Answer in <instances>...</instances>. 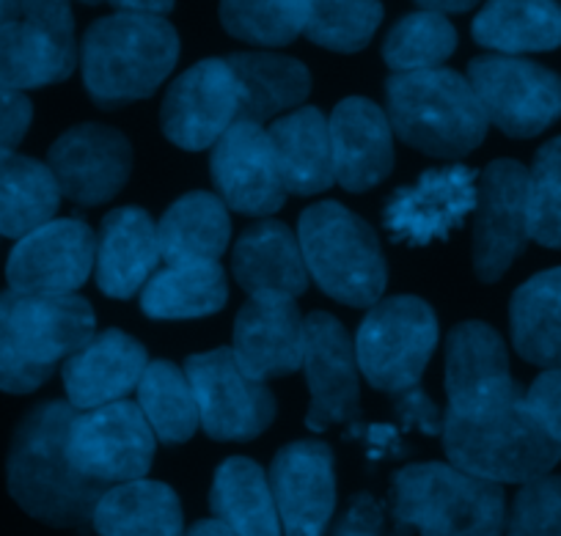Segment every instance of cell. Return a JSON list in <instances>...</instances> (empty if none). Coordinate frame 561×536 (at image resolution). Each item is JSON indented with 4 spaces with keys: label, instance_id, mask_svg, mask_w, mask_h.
Returning a JSON list of instances; mask_svg holds the SVG:
<instances>
[{
    "label": "cell",
    "instance_id": "1",
    "mask_svg": "<svg viewBox=\"0 0 561 536\" xmlns=\"http://www.w3.org/2000/svg\"><path fill=\"white\" fill-rule=\"evenodd\" d=\"M78 410L69 402H42L20 421L7 463L9 492L23 512L53 528L89 531L107 487L91 481L67 452Z\"/></svg>",
    "mask_w": 561,
    "mask_h": 536
},
{
    "label": "cell",
    "instance_id": "2",
    "mask_svg": "<svg viewBox=\"0 0 561 536\" xmlns=\"http://www.w3.org/2000/svg\"><path fill=\"white\" fill-rule=\"evenodd\" d=\"M526 394L512 386L495 397L444 413V448L455 468L493 484H528L548 476L561 446L526 408Z\"/></svg>",
    "mask_w": 561,
    "mask_h": 536
},
{
    "label": "cell",
    "instance_id": "3",
    "mask_svg": "<svg viewBox=\"0 0 561 536\" xmlns=\"http://www.w3.org/2000/svg\"><path fill=\"white\" fill-rule=\"evenodd\" d=\"M96 319L80 295H0V391L31 394L94 339Z\"/></svg>",
    "mask_w": 561,
    "mask_h": 536
},
{
    "label": "cell",
    "instance_id": "4",
    "mask_svg": "<svg viewBox=\"0 0 561 536\" xmlns=\"http://www.w3.org/2000/svg\"><path fill=\"white\" fill-rule=\"evenodd\" d=\"M180 61V36L165 18L111 14L85 31L80 47L83 83L105 111L147 100Z\"/></svg>",
    "mask_w": 561,
    "mask_h": 536
},
{
    "label": "cell",
    "instance_id": "5",
    "mask_svg": "<svg viewBox=\"0 0 561 536\" xmlns=\"http://www.w3.org/2000/svg\"><path fill=\"white\" fill-rule=\"evenodd\" d=\"M386 113L393 135L440 160L473 151L490 127L466 75L444 67L391 75L386 80Z\"/></svg>",
    "mask_w": 561,
    "mask_h": 536
},
{
    "label": "cell",
    "instance_id": "6",
    "mask_svg": "<svg viewBox=\"0 0 561 536\" xmlns=\"http://www.w3.org/2000/svg\"><path fill=\"white\" fill-rule=\"evenodd\" d=\"M399 536H501L506 528L504 487L451 463H419L393 476Z\"/></svg>",
    "mask_w": 561,
    "mask_h": 536
},
{
    "label": "cell",
    "instance_id": "7",
    "mask_svg": "<svg viewBox=\"0 0 561 536\" xmlns=\"http://www.w3.org/2000/svg\"><path fill=\"white\" fill-rule=\"evenodd\" d=\"M309 278L336 303L371 308L388 284L386 256L375 229L339 202L311 204L298 224Z\"/></svg>",
    "mask_w": 561,
    "mask_h": 536
},
{
    "label": "cell",
    "instance_id": "8",
    "mask_svg": "<svg viewBox=\"0 0 561 536\" xmlns=\"http://www.w3.org/2000/svg\"><path fill=\"white\" fill-rule=\"evenodd\" d=\"M353 344L366 383L393 397L421 383L438 344V317L421 297H388L369 308Z\"/></svg>",
    "mask_w": 561,
    "mask_h": 536
},
{
    "label": "cell",
    "instance_id": "9",
    "mask_svg": "<svg viewBox=\"0 0 561 536\" xmlns=\"http://www.w3.org/2000/svg\"><path fill=\"white\" fill-rule=\"evenodd\" d=\"M78 67L72 0H23L20 18L0 25V91L42 89Z\"/></svg>",
    "mask_w": 561,
    "mask_h": 536
},
{
    "label": "cell",
    "instance_id": "10",
    "mask_svg": "<svg viewBox=\"0 0 561 536\" xmlns=\"http://www.w3.org/2000/svg\"><path fill=\"white\" fill-rule=\"evenodd\" d=\"M473 85L490 124L510 138H534L561 116V78L517 56H482L468 64Z\"/></svg>",
    "mask_w": 561,
    "mask_h": 536
},
{
    "label": "cell",
    "instance_id": "11",
    "mask_svg": "<svg viewBox=\"0 0 561 536\" xmlns=\"http://www.w3.org/2000/svg\"><path fill=\"white\" fill-rule=\"evenodd\" d=\"M154 446L152 426L127 399L75 415L67 441L75 468L105 487L144 479L152 468Z\"/></svg>",
    "mask_w": 561,
    "mask_h": 536
},
{
    "label": "cell",
    "instance_id": "12",
    "mask_svg": "<svg viewBox=\"0 0 561 536\" xmlns=\"http://www.w3.org/2000/svg\"><path fill=\"white\" fill-rule=\"evenodd\" d=\"M185 375L196 394L198 421L213 441L245 443L273 424V391L248 377L226 346L187 357Z\"/></svg>",
    "mask_w": 561,
    "mask_h": 536
},
{
    "label": "cell",
    "instance_id": "13",
    "mask_svg": "<svg viewBox=\"0 0 561 536\" xmlns=\"http://www.w3.org/2000/svg\"><path fill=\"white\" fill-rule=\"evenodd\" d=\"M531 240L528 226V168L517 160H493L479 176L473 209V270L495 284Z\"/></svg>",
    "mask_w": 561,
    "mask_h": 536
},
{
    "label": "cell",
    "instance_id": "14",
    "mask_svg": "<svg viewBox=\"0 0 561 536\" xmlns=\"http://www.w3.org/2000/svg\"><path fill=\"white\" fill-rule=\"evenodd\" d=\"M311 404L306 426L325 432L333 424L360 419V369L355 344L333 313L314 311L304 319V366Z\"/></svg>",
    "mask_w": 561,
    "mask_h": 536
},
{
    "label": "cell",
    "instance_id": "15",
    "mask_svg": "<svg viewBox=\"0 0 561 536\" xmlns=\"http://www.w3.org/2000/svg\"><path fill=\"white\" fill-rule=\"evenodd\" d=\"M242 91L226 58H207L182 72L165 91L160 124L171 144L202 151L240 122Z\"/></svg>",
    "mask_w": 561,
    "mask_h": 536
},
{
    "label": "cell",
    "instance_id": "16",
    "mask_svg": "<svg viewBox=\"0 0 561 536\" xmlns=\"http://www.w3.org/2000/svg\"><path fill=\"white\" fill-rule=\"evenodd\" d=\"M479 176L466 166L424 171L415 185L399 187L382 209V224L393 242L430 246L446 240L477 209Z\"/></svg>",
    "mask_w": 561,
    "mask_h": 536
},
{
    "label": "cell",
    "instance_id": "17",
    "mask_svg": "<svg viewBox=\"0 0 561 536\" xmlns=\"http://www.w3.org/2000/svg\"><path fill=\"white\" fill-rule=\"evenodd\" d=\"M209 171L220 202L240 215L270 218L289 196L278 157L262 124H231L213 146Z\"/></svg>",
    "mask_w": 561,
    "mask_h": 536
},
{
    "label": "cell",
    "instance_id": "18",
    "mask_svg": "<svg viewBox=\"0 0 561 536\" xmlns=\"http://www.w3.org/2000/svg\"><path fill=\"white\" fill-rule=\"evenodd\" d=\"M96 262V237L83 220L53 218L20 237L7 264L14 292L25 295H75Z\"/></svg>",
    "mask_w": 561,
    "mask_h": 536
},
{
    "label": "cell",
    "instance_id": "19",
    "mask_svg": "<svg viewBox=\"0 0 561 536\" xmlns=\"http://www.w3.org/2000/svg\"><path fill=\"white\" fill-rule=\"evenodd\" d=\"M47 168L56 176L61 198L96 207L127 185L133 146L118 129L105 124H78L50 146Z\"/></svg>",
    "mask_w": 561,
    "mask_h": 536
},
{
    "label": "cell",
    "instance_id": "20",
    "mask_svg": "<svg viewBox=\"0 0 561 536\" xmlns=\"http://www.w3.org/2000/svg\"><path fill=\"white\" fill-rule=\"evenodd\" d=\"M267 479L284 536H325L336 509V470L328 443H289L273 457Z\"/></svg>",
    "mask_w": 561,
    "mask_h": 536
},
{
    "label": "cell",
    "instance_id": "21",
    "mask_svg": "<svg viewBox=\"0 0 561 536\" xmlns=\"http://www.w3.org/2000/svg\"><path fill=\"white\" fill-rule=\"evenodd\" d=\"M237 364L253 380L287 377L304 366V317L287 295H251L234 319Z\"/></svg>",
    "mask_w": 561,
    "mask_h": 536
},
{
    "label": "cell",
    "instance_id": "22",
    "mask_svg": "<svg viewBox=\"0 0 561 536\" xmlns=\"http://www.w3.org/2000/svg\"><path fill=\"white\" fill-rule=\"evenodd\" d=\"M336 185L371 191L393 171V129L388 113L366 96H347L328 118Z\"/></svg>",
    "mask_w": 561,
    "mask_h": 536
},
{
    "label": "cell",
    "instance_id": "23",
    "mask_svg": "<svg viewBox=\"0 0 561 536\" xmlns=\"http://www.w3.org/2000/svg\"><path fill=\"white\" fill-rule=\"evenodd\" d=\"M147 366L149 355L138 339L116 328L94 333V339L64 364L61 375L69 404L83 413L122 402L129 391H138Z\"/></svg>",
    "mask_w": 561,
    "mask_h": 536
},
{
    "label": "cell",
    "instance_id": "24",
    "mask_svg": "<svg viewBox=\"0 0 561 536\" xmlns=\"http://www.w3.org/2000/svg\"><path fill=\"white\" fill-rule=\"evenodd\" d=\"M163 251L158 224L138 207L113 209L96 237V286L102 295L127 300L149 284Z\"/></svg>",
    "mask_w": 561,
    "mask_h": 536
},
{
    "label": "cell",
    "instance_id": "25",
    "mask_svg": "<svg viewBox=\"0 0 561 536\" xmlns=\"http://www.w3.org/2000/svg\"><path fill=\"white\" fill-rule=\"evenodd\" d=\"M231 273L248 295H287L298 300L309 289V270L298 237L280 220H256L240 235Z\"/></svg>",
    "mask_w": 561,
    "mask_h": 536
},
{
    "label": "cell",
    "instance_id": "26",
    "mask_svg": "<svg viewBox=\"0 0 561 536\" xmlns=\"http://www.w3.org/2000/svg\"><path fill=\"white\" fill-rule=\"evenodd\" d=\"M517 386L499 330L484 322H462L446 339V397L449 408H468Z\"/></svg>",
    "mask_w": 561,
    "mask_h": 536
},
{
    "label": "cell",
    "instance_id": "27",
    "mask_svg": "<svg viewBox=\"0 0 561 536\" xmlns=\"http://www.w3.org/2000/svg\"><path fill=\"white\" fill-rule=\"evenodd\" d=\"M287 193L317 196L336 185L328 118L317 107L284 113L267 127Z\"/></svg>",
    "mask_w": 561,
    "mask_h": 536
},
{
    "label": "cell",
    "instance_id": "28",
    "mask_svg": "<svg viewBox=\"0 0 561 536\" xmlns=\"http://www.w3.org/2000/svg\"><path fill=\"white\" fill-rule=\"evenodd\" d=\"M226 61L237 75L242 91L240 122L262 124L284 111H298L311 94V75L304 61L278 53H234Z\"/></svg>",
    "mask_w": 561,
    "mask_h": 536
},
{
    "label": "cell",
    "instance_id": "29",
    "mask_svg": "<svg viewBox=\"0 0 561 536\" xmlns=\"http://www.w3.org/2000/svg\"><path fill=\"white\" fill-rule=\"evenodd\" d=\"M91 528L100 536H185L176 492L163 481L135 479L107 487Z\"/></svg>",
    "mask_w": 561,
    "mask_h": 536
},
{
    "label": "cell",
    "instance_id": "30",
    "mask_svg": "<svg viewBox=\"0 0 561 536\" xmlns=\"http://www.w3.org/2000/svg\"><path fill=\"white\" fill-rule=\"evenodd\" d=\"M471 31L477 45L499 56L548 53L561 45V7L556 0H488Z\"/></svg>",
    "mask_w": 561,
    "mask_h": 536
},
{
    "label": "cell",
    "instance_id": "31",
    "mask_svg": "<svg viewBox=\"0 0 561 536\" xmlns=\"http://www.w3.org/2000/svg\"><path fill=\"white\" fill-rule=\"evenodd\" d=\"M163 262H218L231 240L229 207L215 193H187L158 224Z\"/></svg>",
    "mask_w": 561,
    "mask_h": 536
},
{
    "label": "cell",
    "instance_id": "32",
    "mask_svg": "<svg viewBox=\"0 0 561 536\" xmlns=\"http://www.w3.org/2000/svg\"><path fill=\"white\" fill-rule=\"evenodd\" d=\"M215 520L234 536H280L267 474L248 457H231L218 468L209 492Z\"/></svg>",
    "mask_w": 561,
    "mask_h": 536
},
{
    "label": "cell",
    "instance_id": "33",
    "mask_svg": "<svg viewBox=\"0 0 561 536\" xmlns=\"http://www.w3.org/2000/svg\"><path fill=\"white\" fill-rule=\"evenodd\" d=\"M510 328L523 361L561 369V267L534 275L512 295Z\"/></svg>",
    "mask_w": 561,
    "mask_h": 536
},
{
    "label": "cell",
    "instance_id": "34",
    "mask_svg": "<svg viewBox=\"0 0 561 536\" xmlns=\"http://www.w3.org/2000/svg\"><path fill=\"white\" fill-rule=\"evenodd\" d=\"M229 284L218 262L169 264L140 289V308L152 319H196L220 311Z\"/></svg>",
    "mask_w": 561,
    "mask_h": 536
},
{
    "label": "cell",
    "instance_id": "35",
    "mask_svg": "<svg viewBox=\"0 0 561 536\" xmlns=\"http://www.w3.org/2000/svg\"><path fill=\"white\" fill-rule=\"evenodd\" d=\"M61 204V191L47 162L23 155L0 157V235L20 240L50 224Z\"/></svg>",
    "mask_w": 561,
    "mask_h": 536
},
{
    "label": "cell",
    "instance_id": "36",
    "mask_svg": "<svg viewBox=\"0 0 561 536\" xmlns=\"http://www.w3.org/2000/svg\"><path fill=\"white\" fill-rule=\"evenodd\" d=\"M138 408L154 437L169 446L187 443L198 430V404L185 369L169 361H152L138 383Z\"/></svg>",
    "mask_w": 561,
    "mask_h": 536
},
{
    "label": "cell",
    "instance_id": "37",
    "mask_svg": "<svg viewBox=\"0 0 561 536\" xmlns=\"http://www.w3.org/2000/svg\"><path fill=\"white\" fill-rule=\"evenodd\" d=\"M457 28L449 23L446 14L421 12L408 14L388 31L382 42V58L388 69L397 72H424V69H438L449 61L457 50Z\"/></svg>",
    "mask_w": 561,
    "mask_h": 536
},
{
    "label": "cell",
    "instance_id": "38",
    "mask_svg": "<svg viewBox=\"0 0 561 536\" xmlns=\"http://www.w3.org/2000/svg\"><path fill=\"white\" fill-rule=\"evenodd\" d=\"M309 0H220L226 34L245 45H293L306 28Z\"/></svg>",
    "mask_w": 561,
    "mask_h": 536
},
{
    "label": "cell",
    "instance_id": "39",
    "mask_svg": "<svg viewBox=\"0 0 561 536\" xmlns=\"http://www.w3.org/2000/svg\"><path fill=\"white\" fill-rule=\"evenodd\" d=\"M382 23L380 0H309L304 34L333 53L364 50Z\"/></svg>",
    "mask_w": 561,
    "mask_h": 536
},
{
    "label": "cell",
    "instance_id": "40",
    "mask_svg": "<svg viewBox=\"0 0 561 536\" xmlns=\"http://www.w3.org/2000/svg\"><path fill=\"white\" fill-rule=\"evenodd\" d=\"M528 226L539 246L561 248V138L548 140L528 168Z\"/></svg>",
    "mask_w": 561,
    "mask_h": 536
},
{
    "label": "cell",
    "instance_id": "41",
    "mask_svg": "<svg viewBox=\"0 0 561 536\" xmlns=\"http://www.w3.org/2000/svg\"><path fill=\"white\" fill-rule=\"evenodd\" d=\"M506 536H561V476L523 484L506 520Z\"/></svg>",
    "mask_w": 561,
    "mask_h": 536
},
{
    "label": "cell",
    "instance_id": "42",
    "mask_svg": "<svg viewBox=\"0 0 561 536\" xmlns=\"http://www.w3.org/2000/svg\"><path fill=\"white\" fill-rule=\"evenodd\" d=\"M523 399L537 424L561 446V369H545Z\"/></svg>",
    "mask_w": 561,
    "mask_h": 536
},
{
    "label": "cell",
    "instance_id": "43",
    "mask_svg": "<svg viewBox=\"0 0 561 536\" xmlns=\"http://www.w3.org/2000/svg\"><path fill=\"white\" fill-rule=\"evenodd\" d=\"M393 413H397V419H402L404 426H415L424 435H440L444 432V413L421 386L393 394Z\"/></svg>",
    "mask_w": 561,
    "mask_h": 536
},
{
    "label": "cell",
    "instance_id": "44",
    "mask_svg": "<svg viewBox=\"0 0 561 536\" xmlns=\"http://www.w3.org/2000/svg\"><path fill=\"white\" fill-rule=\"evenodd\" d=\"M34 118V105L18 91H0V157L12 155L23 144Z\"/></svg>",
    "mask_w": 561,
    "mask_h": 536
},
{
    "label": "cell",
    "instance_id": "45",
    "mask_svg": "<svg viewBox=\"0 0 561 536\" xmlns=\"http://www.w3.org/2000/svg\"><path fill=\"white\" fill-rule=\"evenodd\" d=\"M333 536H382V506L371 495L360 492L353 498Z\"/></svg>",
    "mask_w": 561,
    "mask_h": 536
},
{
    "label": "cell",
    "instance_id": "46",
    "mask_svg": "<svg viewBox=\"0 0 561 536\" xmlns=\"http://www.w3.org/2000/svg\"><path fill=\"white\" fill-rule=\"evenodd\" d=\"M350 437L366 443V452H369L371 459H380L386 454L391 457H399L402 454V446H399V432L393 430L391 424H364V421H353L350 424Z\"/></svg>",
    "mask_w": 561,
    "mask_h": 536
},
{
    "label": "cell",
    "instance_id": "47",
    "mask_svg": "<svg viewBox=\"0 0 561 536\" xmlns=\"http://www.w3.org/2000/svg\"><path fill=\"white\" fill-rule=\"evenodd\" d=\"M122 14H144V18H165L176 0H105Z\"/></svg>",
    "mask_w": 561,
    "mask_h": 536
},
{
    "label": "cell",
    "instance_id": "48",
    "mask_svg": "<svg viewBox=\"0 0 561 536\" xmlns=\"http://www.w3.org/2000/svg\"><path fill=\"white\" fill-rule=\"evenodd\" d=\"M415 3H419L421 9H430V12L438 14H462L477 9L484 0H415Z\"/></svg>",
    "mask_w": 561,
    "mask_h": 536
},
{
    "label": "cell",
    "instance_id": "49",
    "mask_svg": "<svg viewBox=\"0 0 561 536\" xmlns=\"http://www.w3.org/2000/svg\"><path fill=\"white\" fill-rule=\"evenodd\" d=\"M185 536H234L229 528H226L220 520H198L191 531H185Z\"/></svg>",
    "mask_w": 561,
    "mask_h": 536
},
{
    "label": "cell",
    "instance_id": "50",
    "mask_svg": "<svg viewBox=\"0 0 561 536\" xmlns=\"http://www.w3.org/2000/svg\"><path fill=\"white\" fill-rule=\"evenodd\" d=\"M20 12H23V0H0V25L20 18Z\"/></svg>",
    "mask_w": 561,
    "mask_h": 536
},
{
    "label": "cell",
    "instance_id": "51",
    "mask_svg": "<svg viewBox=\"0 0 561 536\" xmlns=\"http://www.w3.org/2000/svg\"><path fill=\"white\" fill-rule=\"evenodd\" d=\"M80 3H89V7H94V3H102V0H80Z\"/></svg>",
    "mask_w": 561,
    "mask_h": 536
}]
</instances>
